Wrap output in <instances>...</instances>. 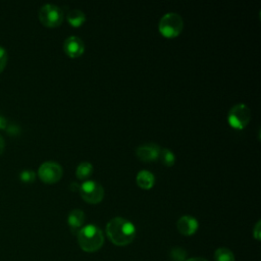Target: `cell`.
<instances>
[{"mask_svg":"<svg viewBox=\"0 0 261 261\" xmlns=\"http://www.w3.org/2000/svg\"><path fill=\"white\" fill-rule=\"evenodd\" d=\"M137 185L143 190H150L155 184V176L149 170H141L137 173L136 176Z\"/></svg>","mask_w":261,"mask_h":261,"instance_id":"7c38bea8","label":"cell"},{"mask_svg":"<svg viewBox=\"0 0 261 261\" xmlns=\"http://www.w3.org/2000/svg\"><path fill=\"white\" fill-rule=\"evenodd\" d=\"M7 128V132H8V134H10V135H17V134H19V128H18V126H16L15 124H10L8 127H6Z\"/></svg>","mask_w":261,"mask_h":261,"instance_id":"44dd1931","label":"cell"},{"mask_svg":"<svg viewBox=\"0 0 261 261\" xmlns=\"http://www.w3.org/2000/svg\"><path fill=\"white\" fill-rule=\"evenodd\" d=\"M65 17H66L67 22L73 28L82 27L85 23L86 19H87L85 12L82 11L81 9H77V8H73V9L68 10Z\"/></svg>","mask_w":261,"mask_h":261,"instance_id":"4fadbf2b","label":"cell"},{"mask_svg":"<svg viewBox=\"0 0 261 261\" xmlns=\"http://www.w3.org/2000/svg\"><path fill=\"white\" fill-rule=\"evenodd\" d=\"M261 222L260 220H258L255 224V226L253 227V237L256 241H260L261 239Z\"/></svg>","mask_w":261,"mask_h":261,"instance_id":"ffe728a7","label":"cell"},{"mask_svg":"<svg viewBox=\"0 0 261 261\" xmlns=\"http://www.w3.org/2000/svg\"><path fill=\"white\" fill-rule=\"evenodd\" d=\"M93 171H94L93 165L88 161H83L77 165L75 169V175L77 179L84 181V180H87L93 174Z\"/></svg>","mask_w":261,"mask_h":261,"instance_id":"5bb4252c","label":"cell"},{"mask_svg":"<svg viewBox=\"0 0 261 261\" xmlns=\"http://www.w3.org/2000/svg\"><path fill=\"white\" fill-rule=\"evenodd\" d=\"M63 170L59 163L55 161H46L38 169L40 179L45 184H55L62 177Z\"/></svg>","mask_w":261,"mask_h":261,"instance_id":"52a82bcc","label":"cell"},{"mask_svg":"<svg viewBox=\"0 0 261 261\" xmlns=\"http://www.w3.org/2000/svg\"><path fill=\"white\" fill-rule=\"evenodd\" d=\"M4 148H5V142H4L3 138L0 136V155L3 153Z\"/></svg>","mask_w":261,"mask_h":261,"instance_id":"cb8c5ba5","label":"cell"},{"mask_svg":"<svg viewBox=\"0 0 261 261\" xmlns=\"http://www.w3.org/2000/svg\"><path fill=\"white\" fill-rule=\"evenodd\" d=\"M252 117L250 108L244 103H238L231 106L227 112L228 124L238 130L244 129L250 122Z\"/></svg>","mask_w":261,"mask_h":261,"instance_id":"277c9868","label":"cell"},{"mask_svg":"<svg viewBox=\"0 0 261 261\" xmlns=\"http://www.w3.org/2000/svg\"><path fill=\"white\" fill-rule=\"evenodd\" d=\"M187 255H188L187 251L180 247L172 248L169 252V258L172 261H186Z\"/></svg>","mask_w":261,"mask_h":261,"instance_id":"e0dca14e","label":"cell"},{"mask_svg":"<svg viewBox=\"0 0 261 261\" xmlns=\"http://www.w3.org/2000/svg\"><path fill=\"white\" fill-rule=\"evenodd\" d=\"M136 226L123 217H113L106 224V236L115 246L123 247L129 245L136 238Z\"/></svg>","mask_w":261,"mask_h":261,"instance_id":"6da1fadb","label":"cell"},{"mask_svg":"<svg viewBox=\"0 0 261 261\" xmlns=\"http://www.w3.org/2000/svg\"><path fill=\"white\" fill-rule=\"evenodd\" d=\"M80 195L82 199L89 204H98L104 198V189L101 184L87 179L80 185Z\"/></svg>","mask_w":261,"mask_h":261,"instance_id":"8992f818","label":"cell"},{"mask_svg":"<svg viewBox=\"0 0 261 261\" xmlns=\"http://www.w3.org/2000/svg\"><path fill=\"white\" fill-rule=\"evenodd\" d=\"M184 29V20L178 13L167 12L159 20L158 31L164 38L172 39L177 37Z\"/></svg>","mask_w":261,"mask_h":261,"instance_id":"3957f363","label":"cell"},{"mask_svg":"<svg viewBox=\"0 0 261 261\" xmlns=\"http://www.w3.org/2000/svg\"><path fill=\"white\" fill-rule=\"evenodd\" d=\"M7 59H8V55H7V52H6L5 48L0 46V72L5 68V65L7 63Z\"/></svg>","mask_w":261,"mask_h":261,"instance_id":"d6986e66","label":"cell"},{"mask_svg":"<svg viewBox=\"0 0 261 261\" xmlns=\"http://www.w3.org/2000/svg\"><path fill=\"white\" fill-rule=\"evenodd\" d=\"M63 51L69 58H77L85 52L83 40L76 36H70L63 42Z\"/></svg>","mask_w":261,"mask_h":261,"instance_id":"9c48e42d","label":"cell"},{"mask_svg":"<svg viewBox=\"0 0 261 261\" xmlns=\"http://www.w3.org/2000/svg\"><path fill=\"white\" fill-rule=\"evenodd\" d=\"M69 188H70V190H71V191L76 192V191H79V190H80V184H77L76 181H72V182H70Z\"/></svg>","mask_w":261,"mask_h":261,"instance_id":"603a6c76","label":"cell"},{"mask_svg":"<svg viewBox=\"0 0 261 261\" xmlns=\"http://www.w3.org/2000/svg\"><path fill=\"white\" fill-rule=\"evenodd\" d=\"M19 178L21 181L23 182H27V184H30V182H33L36 178V173L34 170L32 169H24L22 170L20 173H19Z\"/></svg>","mask_w":261,"mask_h":261,"instance_id":"ac0fdd59","label":"cell"},{"mask_svg":"<svg viewBox=\"0 0 261 261\" xmlns=\"http://www.w3.org/2000/svg\"><path fill=\"white\" fill-rule=\"evenodd\" d=\"M7 127V120L3 116L0 115V129H4Z\"/></svg>","mask_w":261,"mask_h":261,"instance_id":"7402d4cb","label":"cell"},{"mask_svg":"<svg viewBox=\"0 0 261 261\" xmlns=\"http://www.w3.org/2000/svg\"><path fill=\"white\" fill-rule=\"evenodd\" d=\"M163 165L165 166H173L174 163H175V155L174 153L169 150L168 148H161V151H160V155H159V158H158Z\"/></svg>","mask_w":261,"mask_h":261,"instance_id":"2e32d148","label":"cell"},{"mask_svg":"<svg viewBox=\"0 0 261 261\" xmlns=\"http://www.w3.org/2000/svg\"><path fill=\"white\" fill-rule=\"evenodd\" d=\"M80 248L87 253L99 251L104 244V234L95 224L84 225L76 233Z\"/></svg>","mask_w":261,"mask_h":261,"instance_id":"7a4b0ae2","label":"cell"},{"mask_svg":"<svg viewBox=\"0 0 261 261\" xmlns=\"http://www.w3.org/2000/svg\"><path fill=\"white\" fill-rule=\"evenodd\" d=\"M214 260L215 261H234L233 253L225 247H221L215 250L214 252Z\"/></svg>","mask_w":261,"mask_h":261,"instance_id":"9a60e30c","label":"cell"},{"mask_svg":"<svg viewBox=\"0 0 261 261\" xmlns=\"http://www.w3.org/2000/svg\"><path fill=\"white\" fill-rule=\"evenodd\" d=\"M199 227L198 220L191 215H182L176 221V228L182 236L190 237L196 233Z\"/></svg>","mask_w":261,"mask_h":261,"instance_id":"30bf717a","label":"cell"},{"mask_svg":"<svg viewBox=\"0 0 261 261\" xmlns=\"http://www.w3.org/2000/svg\"><path fill=\"white\" fill-rule=\"evenodd\" d=\"M161 148L155 143L143 144L136 149V156L143 162H153L158 160Z\"/></svg>","mask_w":261,"mask_h":261,"instance_id":"ba28073f","label":"cell"},{"mask_svg":"<svg viewBox=\"0 0 261 261\" xmlns=\"http://www.w3.org/2000/svg\"><path fill=\"white\" fill-rule=\"evenodd\" d=\"M64 18L63 10L55 4H45L39 10V19L47 28L59 27Z\"/></svg>","mask_w":261,"mask_h":261,"instance_id":"5b68a950","label":"cell"},{"mask_svg":"<svg viewBox=\"0 0 261 261\" xmlns=\"http://www.w3.org/2000/svg\"><path fill=\"white\" fill-rule=\"evenodd\" d=\"M186 261H208V260L205 258H202V257H193V258L187 259Z\"/></svg>","mask_w":261,"mask_h":261,"instance_id":"d4e9b609","label":"cell"},{"mask_svg":"<svg viewBox=\"0 0 261 261\" xmlns=\"http://www.w3.org/2000/svg\"><path fill=\"white\" fill-rule=\"evenodd\" d=\"M86 220V216L83 210L81 209H73L69 212L67 216V224L71 233L76 234L77 231L84 226Z\"/></svg>","mask_w":261,"mask_h":261,"instance_id":"8fae6325","label":"cell"}]
</instances>
